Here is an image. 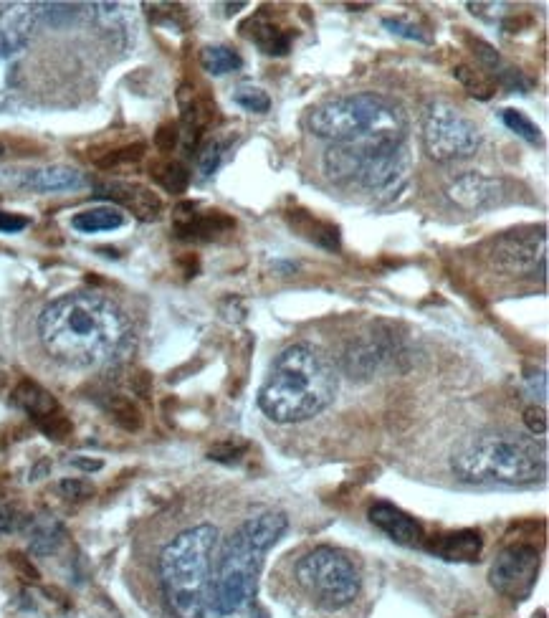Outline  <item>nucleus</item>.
<instances>
[{
	"instance_id": "obj_1",
	"label": "nucleus",
	"mask_w": 549,
	"mask_h": 618,
	"mask_svg": "<svg viewBox=\"0 0 549 618\" xmlns=\"http://www.w3.org/2000/svg\"><path fill=\"white\" fill-rule=\"evenodd\" d=\"M38 337L59 363L97 368L122 353L130 340V322L112 299L74 292L46 304L38 317Z\"/></svg>"
},
{
	"instance_id": "obj_2",
	"label": "nucleus",
	"mask_w": 549,
	"mask_h": 618,
	"mask_svg": "<svg viewBox=\"0 0 549 618\" xmlns=\"http://www.w3.org/2000/svg\"><path fill=\"white\" fill-rule=\"evenodd\" d=\"M289 527L284 512H261L248 517L226 540L218 558L200 618H261L256 588L264 555L279 543Z\"/></svg>"
},
{
	"instance_id": "obj_3",
	"label": "nucleus",
	"mask_w": 549,
	"mask_h": 618,
	"mask_svg": "<svg viewBox=\"0 0 549 618\" xmlns=\"http://www.w3.org/2000/svg\"><path fill=\"white\" fill-rule=\"evenodd\" d=\"M340 375L319 347L297 342L281 350L259 391V408L276 423L319 416L337 396Z\"/></svg>"
},
{
	"instance_id": "obj_4",
	"label": "nucleus",
	"mask_w": 549,
	"mask_h": 618,
	"mask_svg": "<svg viewBox=\"0 0 549 618\" xmlns=\"http://www.w3.org/2000/svg\"><path fill=\"white\" fill-rule=\"evenodd\" d=\"M451 472L466 484H501L524 487L542 482L547 474V454L537 439L514 431H484L456 446Z\"/></svg>"
},
{
	"instance_id": "obj_5",
	"label": "nucleus",
	"mask_w": 549,
	"mask_h": 618,
	"mask_svg": "<svg viewBox=\"0 0 549 618\" xmlns=\"http://www.w3.org/2000/svg\"><path fill=\"white\" fill-rule=\"evenodd\" d=\"M307 127L332 145L365 147H400L408 130L403 112L380 94L327 99L309 112Z\"/></svg>"
},
{
	"instance_id": "obj_6",
	"label": "nucleus",
	"mask_w": 549,
	"mask_h": 618,
	"mask_svg": "<svg viewBox=\"0 0 549 618\" xmlns=\"http://www.w3.org/2000/svg\"><path fill=\"white\" fill-rule=\"evenodd\" d=\"M218 548V530L198 525L180 532L160 555V586L175 618H200Z\"/></svg>"
},
{
	"instance_id": "obj_7",
	"label": "nucleus",
	"mask_w": 549,
	"mask_h": 618,
	"mask_svg": "<svg viewBox=\"0 0 549 618\" xmlns=\"http://www.w3.org/2000/svg\"><path fill=\"white\" fill-rule=\"evenodd\" d=\"M297 583L317 606L340 611L360 596V573L345 553L334 548H314L302 555L294 568Z\"/></svg>"
},
{
	"instance_id": "obj_8",
	"label": "nucleus",
	"mask_w": 549,
	"mask_h": 618,
	"mask_svg": "<svg viewBox=\"0 0 549 618\" xmlns=\"http://www.w3.org/2000/svg\"><path fill=\"white\" fill-rule=\"evenodd\" d=\"M481 145V132L451 102L428 104L423 117V150L436 163L471 158Z\"/></svg>"
},
{
	"instance_id": "obj_9",
	"label": "nucleus",
	"mask_w": 549,
	"mask_h": 618,
	"mask_svg": "<svg viewBox=\"0 0 549 618\" xmlns=\"http://www.w3.org/2000/svg\"><path fill=\"white\" fill-rule=\"evenodd\" d=\"M486 259L501 274L534 272L537 264L547 261V231L544 226L506 231L491 241Z\"/></svg>"
},
{
	"instance_id": "obj_10",
	"label": "nucleus",
	"mask_w": 549,
	"mask_h": 618,
	"mask_svg": "<svg viewBox=\"0 0 549 618\" xmlns=\"http://www.w3.org/2000/svg\"><path fill=\"white\" fill-rule=\"evenodd\" d=\"M539 550L529 543H514L501 550L491 563L489 583L499 596L524 601L534 591L539 578Z\"/></svg>"
},
{
	"instance_id": "obj_11",
	"label": "nucleus",
	"mask_w": 549,
	"mask_h": 618,
	"mask_svg": "<svg viewBox=\"0 0 549 618\" xmlns=\"http://www.w3.org/2000/svg\"><path fill=\"white\" fill-rule=\"evenodd\" d=\"M398 353L400 345L390 332L372 330L347 347L345 355H342V370L352 380H367L383 368H388L390 363H395Z\"/></svg>"
},
{
	"instance_id": "obj_12",
	"label": "nucleus",
	"mask_w": 549,
	"mask_h": 618,
	"mask_svg": "<svg viewBox=\"0 0 549 618\" xmlns=\"http://www.w3.org/2000/svg\"><path fill=\"white\" fill-rule=\"evenodd\" d=\"M410 158L405 145L400 147H367L357 183L372 193H390L403 188L408 180Z\"/></svg>"
},
{
	"instance_id": "obj_13",
	"label": "nucleus",
	"mask_w": 549,
	"mask_h": 618,
	"mask_svg": "<svg viewBox=\"0 0 549 618\" xmlns=\"http://www.w3.org/2000/svg\"><path fill=\"white\" fill-rule=\"evenodd\" d=\"M173 231L180 241H216L236 231V221L223 211H200L195 203H180L173 211Z\"/></svg>"
},
{
	"instance_id": "obj_14",
	"label": "nucleus",
	"mask_w": 549,
	"mask_h": 618,
	"mask_svg": "<svg viewBox=\"0 0 549 618\" xmlns=\"http://www.w3.org/2000/svg\"><path fill=\"white\" fill-rule=\"evenodd\" d=\"M97 193L94 196L104 198V201H112L117 206H122L124 211H130L132 216L140 218V221H157L162 213V201L155 190L145 188L140 183H130V180H107V183H99Z\"/></svg>"
},
{
	"instance_id": "obj_15",
	"label": "nucleus",
	"mask_w": 549,
	"mask_h": 618,
	"mask_svg": "<svg viewBox=\"0 0 549 618\" xmlns=\"http://www.w3.org/2000/svg\"><path fill=\"white\" fill-rule=\"evenodd\" d=\"M370 522L403 548H423V543H426L423 525L390 502H375L370 507Z\"/></svg>"
},
{
	"instance_id": "obj_16",
	"label": "nucleus",
	"mask_w": 549,
	"mask_h": 618,
	"mask_svg": "<svg viewBox=\"0 0 549 618\" xmlns=\"http://www.w3.org/2000/svg\"><path fill=\"white\" fill-rule=\"evenodd\" d=\"M41 23L38 3H8L0 8V41L16 51H26Z\"/></svg>"
},
{
	"instance_id": "obj_17",
	"label": "nucleus",
	"mask_w": 549,
	"mask_h": 618,
	"mask_svg": "<svg viewBox=\"0 0 549 618\" xmlns=\"http://www.w3.org/2000/svg\"><path fill=\"white\" fill-rule=\"evenodd\" d=\"M501 180L486 178L481 173H466L448 185V198L463 211H481L501 201Z\"/></svg>"
},
{
	"instance_id": "obj_18",
	"label": "nucleus",
	"mask_w": 549,
	"mask_h": 618,
	"mask_svg": "<svg viewBox=\"0 0 549 618\" xmlns=\"http://www.w3.org/2000/svg\"><path fill=\"white\" fill-rule=\"evenodd\" d=\"M243 33H246L266 56H286L291 51V41H294V31H291L289 26H284L281 21H276L269 8H264V11H259L256 16L248 18V21L243 23Z\"/></svg>"
},
{
	"instance_id": "obj_19",
	"label": "nucleus",
	"mask_w": 549,
	"mask_h": 618,
	"mask_svg": "<svg viewBox=\"0 0 549 618\" xmlns=\"http://www.w3.org/2000/svg\"><path fill=\"white\" fill-rule=\"evenodd\" d=\"M426 545L436 558L448 560V563H474L479 560L481 550H484V540H481L479 530H456L438 535L428 540Z\"/></svg>"
},
{
	"instance_id": "obj_20",
	"label": "nucleus",
	"mask_w": 549,
	"mask_h": 618,
	"mask_svg": "<svg viewBox=\"0 0 549 618\" xmlns=\"http://www.w3.org/2000/svg\"><path fill=\"white\" fill-rule=\"evenodd\" d=\"M286 223L294 228V234L307 239L309 244L319 246V249H327V251H340L342 236H340V228L334 226V223L322 221V218H317L314 213L304 211V208H294V211L286 213Z\"/></svg>"
},
{
	"instance_id": "obj_21",
	"label": "nucleus",
	"mask_w": 549,
	"mask_h": 618,
	"mask_svg": "<svg viewBox=\"0 0 549 618\" xmlns=\"http://www.w3.org/2000/svg\"><path fill=\"white\" fill-rule=\"evenodd\" d=\"M23 188L38 190V193H59V190H76L84 185V175L66 165H51V168L23 170L16 178Z\"/></svg>"
},
{
	"instance_id": "obj_22",
	"label": "nucleus",
	"mask_w": 549,
	"mask_h": 618,
	"mask_svg": "<svg viewBox=\"0 0 549 618\" xmlns=\"http://www.w3.org/2000/svg\"><path fill=\"white\" fill-rule=\"evenodd\" d=\"M365 145H332L324 152V173L334 183H355L365 163Z\"/></svg>"
},
{
	"instance_id": "obj_23",
	"label": "nucleus",
	"mask_w": 549,
	"mask_h": 618,
	"mask_svg": "<svg viewBox=\"0 0 549 618\" xmlns=\"http://www.w3.org/2000/svg\"><path fill=\"white\" fill-rule=\"evenodd\" d=\"M13 403H16L21 411H26L36 423H41L44 418L61 411L59 401H56L46 388L33 383V380H23V383L16 385V391H13Z\"/></svg>"
},
{
	"instance_id": "obj_24",
	"label": "nucleus",
	"mask_w": 549,
	"mask_h": 618,
	"mask_svg": "<svg viewBox=\"0 0 549 618\" xmlns=\"http://www.w3.org/2000/svg\"><path fill=\"white\" fill-rule=\"evenodd\" d=\"M66 530L54 517H38L28 522V540H31V553L51 555L64 543Z\"/></svg>"
},
{
	"instance_id": "obj_25",
	"label": "nucleus",
	"mask_w": 549,
	"mask_h": 618,
	"mask_svg": "<svg viewBox=\"0 0 549 618\" xmlns=\"http://www.w3.org/2000/svg\"><path fill=\"white\" fill-rule=\"evenodd\" d=\"M71 226L81 234H102V231H114V228L124 226V213L117 208H89L71 218Z\"/></svg>"
},
{
	"instance_id": "obj_26",
	"label": "nucleus",
	"mask_w": 549,
	"mask_h": 618,
	"mask_svg": "<svg viewBox=\"0 0 549 618\" xmlns=\"http://www.w3.org/2000/svg\"><path fill=\"white\" fill-rule=\"evenodd\" d=\"M200 66H203L208 74L223 76L241 69L243 59L238 51L228 49V46H205V49L200 51Z\"/></svg>"
},
{
	"instance_id": "obj_27",
	"label": "nucleus",
	"mask_w": 549,
	"mask_h": 618,
	"mask_svg": "<svg viewBox=\"0 0 549 618\" xmlns=\"http://www.w3.org/2000/svg\"><path fill=\"white\" fill-rule=\"evenodd\" d=\"M102 406L107 408V413L114 418V423H119L124 431H137L142 426L140 408H137L130 398L122 396V393H109L102 401Z\"/></svg>"
},
{
	"instance_id": "obj_28",
	"label": "nucleus",
	"mask_w": 549,
	"mask_h": 618,
	"mask_svg": "<svg viewBox=\"0 0 549 618\" xmlns=\"http://www.w3.org/2000/svg\"><path fill=\"white\" fill-rule=\"evenodd\" d=\"M453 76H456L458 82H461V87L466 89V92L471 94V97L476 99H491L496 94V82L491 79L486 71L481 69H471V66H458V69H453Z\"/></svg>"
},
{
	"instance_id": "obj_29",
	"label": "nucleus",
	"mask_w": 549,
	"mask_h": 618,
	"mask_svg": "<svg viewBox=\"0 0 549 618\" xmlns=\"http://www.w3.org/2000/svg\"><path fill=\"white\" fill-rule=\"evenodd\" d=\"M150 175L157 180V183L162 185V188L167 190V193H173V196H180V193H185V190H188V185H190L188 168H185L183 163H178V160H167V163L155 165Z\"/></svg>"
},
{
	"instance_id": "obj_30",
	"label": "nucleus",
	"mask_w": 549,
	"mask_h": 618,
	"mask_svg": "<svg viewBox=\"0 0 549 618\" xmlns=\"http://www.w3.org/2000/svg\"><path fill=\"white\" fill-rule=\"evenodd\" d=\"M21 56V51L11 49V46L0 41V107L8 102L13 87H16V71Z\"/></svg>"
},
{
	"instance_id": "obj_31",
	"label": "nucleus",
	"mask_w": 549,
	"mask_h": 618,
	"mask_svg": "<svg viewBox=\"0 0 549 618\" xmlns=\"http://www.w3.org/2000/svg\"><path fill=\"white\" fill-rule=\"evenodd\" d=\"M501 122H504V125L509 127L514 135L527 140L529 145H539V142H542V132H539V127L529 120L527 114L519 112V109H504V112H501Z\"/></svg>"
},
{
	"instance_id": "obj_32",
	"label": "nucleus",
	"mask_w": 549,
	"mask_h": 618,
	"mask_svg": "<svg viewBox=\"0 0 549 618\" xmlns=\"http://www.w3.org/2000/svg\"><path fill=\"white\" fill-rule=\"evenodd\" d=\"M233 102L238 107H243L246 112L266 114L271 109V97L261 87H253V84H241V87L233 92Z\"/></svg>"
},
{
	"instance_id": "obj_33",
	"label": "nucleus",
	"mask_w": 549,
	"mask_h": 618,
	"mask_svg": "<svg viewBox=\"0 0 549 618\" xmlns=\"http://www.w3.org/2000/svg\"><path fill=\"white\" fill-rule=\"evenodd\" d=\"M38 6H41V21H49L54 28L69 26L81 16V8H84L71 6V3H38Z\"/></svg>"
},
{
	"instance_id": "obj_34",
	"label": "nucleus",
	"mask_w": 549,
	"mask_h": 618,
	"mask_svg": "<svg viewBox=\"0 0 549 618\" xmlns=\"http://www.w3.org/2000/svg\"><path fill=\"white\" fill-rule=\"evenodd\" d=\"M145 158V145L142 142H135V145L119 147V150L107 152L102 160H97L99 168L109 170V168H119V165H135Z\"/></svg>"
},
{
	"instance_id": "obj_35",
	"label": "nucleus",
	"mask_w": 549,
	"mask_h": 618,
	"mask_svg": "<svg viewBox=\"0 0 549 618\" xmlns=\"http://www.w3.org/2000/svg\"><path fill=\"white\" fill-rule=\"evenodd\" d=\"M383 26L390 33L400 38H408V41H418V44H431V36L426 33V28H420L418 23L408 21V18H385Z\"/></svg>"
},
{
	"instance_id": "obj_36",
	"label": "nucleus",
	"mask_w": 549,
	"mask_h": 618,
	"mask_svg": "<svg viewBox=\"0 0 549 618\" xmlns=\"http://www.w3.org/2000/svg\"><path fill=\"white\" fill-rule=\"evenodd\" d=\"M223 147L221 142L208 140L205 145L198 147V173L200 178H210V175L218 170V163H221Z\"/></svg>"
},
{
	"instance_id": "obj_37",
	"label": "nucleus",
	"mask_w": 549,
	"mask_h": 618,
	"mask_svg": "<svg viewBox=\"0 0 549 618\" xmlns=\"http://www.w3.org/2000/svg\"><path fill=\"white\" fill-rule=\"evenodd\" d=\"M246 451L248 444H243V441H221V444H216L208 451V459L221 461V464H233V461L241 459Z\"/></svg>"
},
{
	"instance_id": "obj_38",
	"label": "nucleus",
	"mask_w": 549,
	"mask_h": 618,
	"mask_svg": "<svg viewBox=\"0 0 549 618\" xmlns=\"http://www.w3.org/2000/svg\"><path fill=\"white\" fill-rule=\"evenodd\" d=\"M524 426H527V431L532 436H544L547 434V426H549V418L547 411H544V406H537V403H532V406L524 411Z\"/></svg>"
},
{
	"instance_id": "obj_39",
	"label": "nucleus",
	"mask_w": 549,
	"mask_h": 618,
	"mask_svg": "<svg viewBox=\"0 0 549 618\" xmlns=\"http://www.w3.org/2000/svg\"><path fill=\"white\" fill-rule=\"evenodd\" d=\"M180 142V127L173 122H165L160 125V130L155 132V145L160 152H173Z\"/></svg>"
},
{
	"instance_id": "obj_40",
	"label": "nucleus",
	"mask_w": 549,
	"mask_h": 618,
	"mask_svg": "<svg viewBox=\"0 0 549 618\" xmlns=\"http://www.w3.org/2000/svg\"><path fill=\"white\" fill-rule=\"evenodd\" d=\"M23 525H26V517H23L16 507H11V505L0 507V535L21 530Z\"/></svg>"
},
{
	"instance_id": "obj_41",
	"label": "nucleus",
	"mask_w": 549,
	"mask_h": 618,
	"mask_svg": "<svg viewBox=\"0 0 549 618\" xmlns=\"http://www.w3.org/2000/svg\"><path fill=\"white\" fill-rule=\"evenodd\" d=\"M59 489L66 499H87L94 494L92 484L81 482V479H66V482L59 484Z\"/></svg>"
},
{
	"instance_id": "obj_42",
	"label": "nucleus",
	"mask_w": 549,
	"mask_h": 618,
	"mask_svg": "<svg viewBox=\"0 0 549 618\" xmlns=\"http://www.w3.org/2000/svg\"><path fill=\"white\" fill-rule=\"evenodd\" d=\"M28 223L31 221H28L26 216L0 211V234H18V231L28 228Z\"/></svg>"
},
{
	"instance_id": "obj_43",
	"label": "nucleus",
	"mask_w": 549,
	"mask_h": 618,
	"mask_svg": "<svg viewBox=\"0 0 549 618\" xmlns=\"http://www.w3.org/2000/svg\"><path fill=\"white\" fill-rule=\"evenodd\" d=\"M527 388L534 398H539V406L547 401V375L539 370V373H529L527 375Z\"/></svg>"
},
{
	"instance_id": "obj_44",
	"label": "nucleus",
	"mask_w": 549,
	"mask_h": 618,
	"mask_svg": "<svg viewBox=\"0 0 549 618\" xmlns=\"http://www.w3.org/2000/svg\"><path fill=\"white\" fill-rule=\"evenodd\" d=\"M11 560L18 565V570H21V573L28 575V581H38V573H36V570H33V565L28 563V560H23V555L13 553Z\"/></svg>"
},
{
	"instance_id": "obj_45",
	"label": "nucleus",
	"mask_w": 549,
	"mask_h": 618,
	"mask_svg": "<svg viewBox=\"0 0 549 618\" xmlns=\"http://www.w3.org/2000/svg\"><path fill=\"white\" fill-rule=\"evenodd\" d=\"M76 469H84V472H97L102 469V461H89V459H74L71 461Z\"/></svg>"
},
{
	"instance_id": "obj_46",
	"label": "nucleus",
	"mask_w": 549,
	"mask_h": 618,
	"mask_svg": "<svg viewBox=\"0 0 549 618\" xmlns=\"http://www.w3.org/2000/svg\"><path fill=\"white\" fill-rule=\"evenodd\" d=\"M3 155H6V145L0 142V158H3Z\"/></svg>"
}]
</instances>
